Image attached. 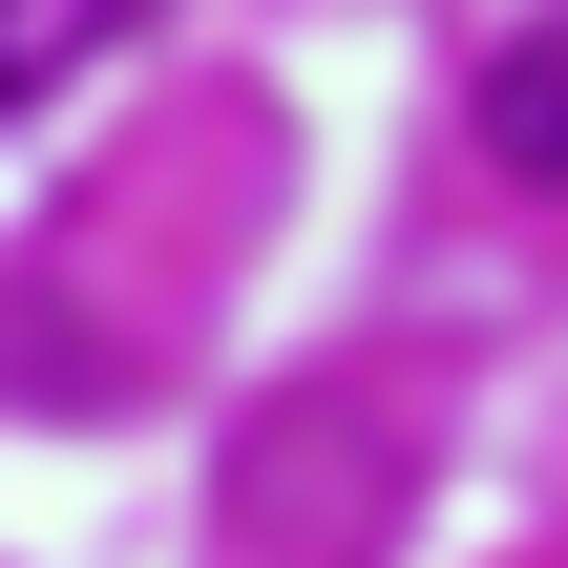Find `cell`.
I'll use <instances>...</instances> for the list:
<instances>
[{
  "label": "cell",
  "mask_w": 568,
  "mask_h": 568,
  "mask_svg": "<svg viewBox=\"0 0 568 568\" xmlns=\"http://www.w3.org/2000/svg\"><path fill=\"white\" fill-rule=\"evenodd\" d=\"M148 21H169V0H0V126H42L63 84H105Z\"/></svg>",
  "instance_id": "1"
},
{
  "label": "cell",
  "mask_w": 568,
  "mask_h": 568,
  "mask_svg": "<svg viewBox=\"0 0 568 568\" xmlns=\"http://www.w3.org/2000/svg\"><path fill=\"white\" fill-rule=\"evenodd\" d=\"M485 148H506L527 190H568V0L506 21V63H485Z\"/></svg>",
  "instance_id": "2"
}]
</instances>
